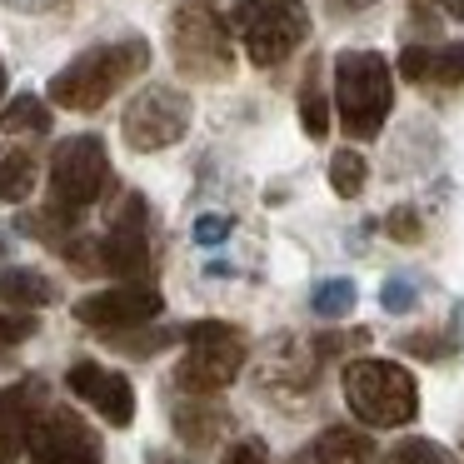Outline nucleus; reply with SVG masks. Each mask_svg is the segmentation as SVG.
I'll return each instance as SVG.
<instances>
[{"mask_svg":"<svg viewBox=\"0 0 464 464\" xmlns=\"http://www.w3.org/2000/svg\"><path fill=\"white\" fill-rule=\"evenodd\" d=\"M145 65H150V41H145V35L91 45V51H81L65 71L51 75L45 95H51V105H61V111H81V115L101 111L115 91H125L135 75H145Z\"/></svg>","mask_w":464,"mask_h":464,"instance_id":"obj_1","label":"nucleus"},{"mask_svg":"<svg viewBox=\"0 0 464 464\" xmlns=\"http://www.w3.org/2000/svg\"><path fill=\"white\" fill-rule=\"evenodd\" d=\"M394 111V71L380 51L334 55V115L350 140H374Z\"/></svg>","mask_w":464,"mask_h":464,"instance_id":"obj_2","label":"nucleus"},{"mask_svg":"<svg viewBox=\"0 0 464 464\" xmlns=\"http://www.w3.org/2000/svg\"><path fill=\"white\" fill-rule=\"evenodd\" d=\"M344 404L354 410V420L394 430V424H410L420 414V384L404 364L394 360H350L340 374Z\"/></svg>","mask_w":464,"mask_h":464,"instance_id":"obj_3","label":"nucleus"},{"mask_svg":"<svg viewBox=\"0 0 464 464\" xmlns=\"http://www.w3.org/2000/svg\"><path fill=\"white\" fill-rule=\"evenodd\" d=\"M180 340H185V360L175 364V384H180L185 394H220L240 380L250 344H245V334L235 330V324L195 320L180 330Z\"/></svg>","mask_w":464,"mask_h":464,"instance_id":"obj_4","label":"nucleus"},{"mask_svg":"<svg viewBox=\"0 0 464 464\" xmlns=\"http://www.w3.org/2000/svg\"><path fill=\"white\" fill-rule=\"evenodd\" d=\"M170 55L190 81H225L235 71L230 25L215 0H180L170 15Z\"/></svg>","mask_w":464,"mask_h":464,"instance_id":"obj_5","label":"nucleus"},{"mask_svg":"<svg viewBox=\"0 0 464 464\" xmlns=\"http://www.w3.org/2000/svg\"><path fill=\"white\" fill-rule=\"evenodd\" d=\"M230 31L245 41V55L260 71H270V65H285L304 45L310 11H304V0H235Z\"/></svg>","mask_w":464,"mask_h":464,"instance_id":"obj_6","label":"nucleus"},{"mask_svg":"<svg viewBox=\"0 0 464 464\" xmlns=\"http://www.w3.org/2000/svg\"><path fill=\"white\" fill-rule=\"evenodd\" d=\"M115 170H111V150L101 135H65L51 150V205L81 220L91 205L105 200Z\"/></svg>","mask_w":464,"mask_h":464,"instance_id":"obj_7","label":"nucleus"},{"mask_svg":"<svg viewBox=\"0 0 464 464\" xmlns=\"http://www.w3.org/2000/svg\"><path fill=\"white\" fill-rule=\"evenodd\" d=\"M190 130V95L175 85H145L121 115V135L135 155L170 150L175 140H185Z\"/></svg>","mask_w":464,"mask_h":464,"instance_id":"obj_8","label":"nucleus"},{"mask_svg":"<svg viewBox=\"0 0 464 464\" xmlns=\"http://www.w3.org/2000/svg\"><path fill=\"white\" fill-rule=\"evenodd\" d=\"M150 205L145 195H125L115 210L111 230L95 235V275H115V280H145L150 275Z\"/></svg>","mask_w":464,"mask_h":464,"instance_id":"obj_9","label":"nucleus"},{"mask_svg":"<svg viewBox=\"0 0 464 464\" xmlns=\"http://www.w3.org/2000/svg\"><path fill=\"white\" fill-rule=\"evenodd\" d=\"M160 290L145 280H125V285H111V290H95L85 295V300H75V320L91 324V330H140V324H150L155 314H160Z\"/></svg>","mask_w":464,"mask_h":464,"instance_id":"obj_10","label":"nucleus"},{"mask_svg":"<svg viewBox=\"0 0 464 464\" xmlns=\"http://www.w3.org/2000/svg\"><path fill=\"white\" fill-rule=\"evenodd\" d=\"M31 464H101V440L75 410L45 404L31 430Z\"/></svg>","mask_w":464,"mask_h":464,"instance_id":"obj_11","label":"nucleus"},{"mask_svg":"<svg viewBox=\"0 0 464 464\" xmlns=\"http://www.w3.org/2000/svg\"><path fill=\"white\" fill-rule=\"evenodd\" d=\"M65 384H71V394L81 404H91L95 414H101L105 424H115V430H125V424L135 420V384L125 380L121 370H105V364L95 360H81L65 370Z\"/></svg>","mask_w":464,"mask_h":464,"instance_id":"obj_12","label":"nucleus"},{"mask_svg":"<svg viewBox=\"0 0 464 464\" xmlns=\"http://www.w3.org/2000/svg\"><path fill=\"white\" fill-rule=\"evenodd\" d=\"M45 410V384L25 380L15 390H0V464H15L31 450V430Z\"/></svg>","mask_w":464,"mask_h":464,"instance_id":"obj_13","label":"nucleus"},{"mask_svg":"<svg viewBox=\"0 0 464 464\" xmlns=\"http://www.w3.org/2000/svg\"><path fill=\"white\" fill-rule=\"evenodd\" d=\"M400 75L414 85H464V41H454V45H404Z\"/></svg>","mask_w":464,"mask_h":464,"instance_id":"obj_14","label":"nucleus"},{"mask_svg":"<svg viewBox=\"0 0 464 464\" xmlns=\"http://www.w3.org/2000/svg\"><path fill=\"white\" fill-rule=\"evenodd\" d=\"M225 424H230V414H225L220 404L210 400V394H190L185 404H175V434H180L190 450L215 444V440L225 434Z\"/></svg>","mask_w":464,"mask_h":464,"instance_id":"obj_15","label":"nucleus"},{"mask_svg":"<svg viewBox=\"0 0 464 464\" xmlns=\"http://www.w3.org/2000/svg\"><path fill=\"white\" fill-rule=\"evenodd\" d=\"M314 464H380V450L364 430H350V424H334L314 440Z\"/></svg>","mask_w":464,"mask_h":464,"instance_id":"obj_16","label":"nucleus"},{"mask_svg":"<svg viewBox=\"0 0 464 464\" xmlns=\"http://www.w3.org/2000/svg\"><path fill=\"white\" fill-rule=\"evenodd\" d=\"M0 300L15 310H45V304H55V280H45L41 270H25V265H11V270H0Z\"/></svg>","mask_w":464,"mask_h":464,"instance_id":"obj_17","label":"nucleus"},{"mask_svg":"<svg viewBox=\"0 0 464 464\" xmlns=\"http://www.w3.org/2000/svg\"><path fill=\"white\" fill-rule=\"evenodd\" d=\"M0 130L5 135H51V105L41 95H15L0 111Z\"/></svg>","mask_w":464,"mask_h":464,"instance_id":"obj_18","label":"nucleus"},{"mask_svg":"<svg viewBox=\"0 0 464 464\" xmlns=\"http://www.w3.org/2000/svg\"><path fill=\"white\" fill-rule=\"evenodd\" d=\"M300 125L310 140L330 135V101H324V85H320V61L304 71V85H300Z\"/></svg>","mask_w":464,"mask_h":464,"instance_id":"obj_19","label":"nucleus"},{"mask_svg":"<svg viewBox=\"0 0 464 464\" xmlns=\"http://www.w3.org/2000/svg\"><path fill=\"white\" fill-rule=\"evenodd\" d=\"M35 190V155L31 150H5L0 155V200L21 205Z\"/></svg>","mask_w":464,"mask_h":464,"instance_id":"obj_20","label":"nucleus"},{"mask_svg":"<svg viewBox=\"0 0 464 464\" xmlns=\"http://www.w3.org/2000/svg\"><path fill=\"white\" fill-rule=\"evenodd\" d=\"M354 300H360V285L354 280H320L310 290V310L320 314V320H344V314L354 310Z\"/></svg>","mask_w":464,"mask_h":464,"instance_id":"obj_21","label":"nucleus"},{"mask_svg":"<svg viewBox=\"0 0 464 464\" xmlns=\"http://www.w3.org/2000/svg\"><path fill=\"white\" fill-rule=\"evenodd\" d=\"M364 180H370V165H364L360 150H334L330 155V190L340 195V200H354V195L364 190Z\"/></svg>","mask_w":464,"mask_h":464,"instance_id":"obj_22","label":"nucleus"},{"mask_svg":"<svg viewBox=\"0 0 464 464\" xmlns=\"http://www.w3.org/2000/svg\"><path fill=\"white\" fill-rule=\"evenodd\" d=\"M180 340V330H115L111 334V350H121V354H130V360H150V354H160L165 344H175Z\"/></svg>","mask_w":464,"mask_h":464,"instance_id":"obj_23","label":"nucleus"},{"mask_svg":"<svg viewBox=\"0 0 464 464\" xmlns=\"http://www.w3.org/2000/svg\"><path fill=\"white\" fill-rule=\"evenodd\" d=\"M384 464H454V454L444 450V444H434V440L410 434V440H400V444L384 450Z\"/></svg>","mask_w":464,"mask_h":464,"instance_id":"obj_24","label":"nucleus"},{"mask_svg":"<svg viewBox=\"0 0 464 464\" xmlns=\"http://www.w3.org/2000/svg\"><path fill=\"white\" fill-rule=\"evenodd\" d=\"M384 235L400 245H420L424 240V215L414 210V205H394V210H384Z\"/></svg>","mask_w":464,"mask_h":464,"instance_id":"obj_25","label":"nucleus"},{"mask_svg":"<svg viewBox=\"0 0 464 464\" xmlns=\"http://www.w3.org/2000/svg\"><path fill=\"white\" fill-rule=\"evenodd\" d=\"M380 304H384V314L414 310V280H410V275H390V280L380 285Z\"/></svg>","mask_w":464,"mask_h":464,"instance_id":"obj_26","label":"nucleus"},{"mask_svg":"<svg viewBox=\"0 0 464 464\" xmlns=\"http://www.w3.org/2000/svg\"><path fill=\"white\" fill-rule=\"evenodd\" d=\"M400 350H404V354H420V360H444L454 344H450V334H424V330H420V334H404Z\"/></svg>","mask_w":464,"mask_h":464,"instance_id":"obj_27","label":"nucleus"},{"mask_svg":"<svg viewBox=\"0 0 464 464\" xmlns=\"http://www.w3.org/2000/svg\"><path fill=\"white\" fill-rule=\"evenodd\" d=\"M25 334H35V314H5L0 310V360H5Z\"/></svg>","mask_w":464,"mask_h":464,"instance_id":"obj_28","label":"nucleus"},{"mask_svg":"<svg viewBox=\"0 0 464 464\" xmlns=\"http://www.w3.org/2000/svg\"><path fill=\"white\" fill-rule=\"evenodd\" d=\"M230 230H235L230 215H200L190 235H195V245H225V240H230Z\"/></svg>","mask_w":464,"mask_h":464,"instance_id":"obj_29","label":"nucleus"},{"mask_svg":"<svg viewBox=\"0 0 464 464\" xmlns=\"http://www.w3.org/2000/svg\"><path fill=\"white\" fill-rule=\"evenodd\" d=\"M270 459V450H265V440H235L230 450H225L220 464H265Z\"/></svg>","mask_w":464,"mask_h":464,"instance_id":"obj_30","label":"nucleus"},{"mask_svg":"<svg viewBox=\"0 0 464 464\" xmlns=\"http://www.w3.org/2000/svg\"><path fill=\"white\" fill-rule=\"evenodd\" d=\"M360 340H370V334H364V330H354V334H320V340H314V354L330 360V354L344 350V344H360Z\"/></svg>","mask_w":464,"mask_h":464,"instance_id":"obj_31","label":"nucleus"},{"mask_svg":"<svg viewBox=\"0 0 464 464\" xmlns=\"http://www.w3.org/2000/svg\"><path fill=\"white\" fill-rule=\"evenodd\" d=\"M324 5H330L334 15H360V11H370L374 0H324Z\"/></svg>","mask_w":464,"mask_h":464,"instance_id":"obj_32","label":"nucleus"},{"mask_svg":"<svg viewBox=\"0 0 464 464\" xmlns=\"http://www.w3.org/2000/svg\"><path fill=\"white\" fill-rule=\"evenodd\" d=\"M5 5H15V11H51L55 0H5Z\"/></svg>","mask_w":464,"mask_h":464,"instance_id":"obj_33","label":"nucleus"},{"mask_svg":"<svg viewBox=\"0 0 464 464\" xmlns=\"http://www.w3.org/2000/svg\"><path fill=\"white\" fill-rule=\"evenodd\" d=\"M444 11H450L454 21H464V0H444Z\"/></svg>","mask_w":464,"mask_h":464,"instance_id":"obj_34","label":"nucleus"},{"mask_svg":"<svg viewBox=\"0 0 464 464\" xmlns=\"http://www.w3.org/2000/svg\"><path fill=\"white\" fill-rule=\"evenodd\" d=\"M150 464H185V459H175V454H150Z\"/></svg>","mask_w":464,"mask_h":464,"instance_id":"obj_35","label":"nucleus"},{"mask_svg":"<svg viewBox=\"0 0 464 464\" xmlns=\"http://www.w3.org/2000/svg\"><path fill=\"white\" fill-rule=\"evenodd\" d=\"M0 101H5V65H0Z\"/></svg>","mask_w":464,"mask_h":464,"instance_id":"obj_36","label":"nucleus"},{"mask_svg":"<svg viewBox=\"0 0 464 464\" xmlns=\"http://www.w3.org/2000/svg\"><path fill=\"white\" fill-rule=\"evenodd\" d=\"M295 464H304V459H295Z\"/></svg>","mask_w":464,"mask_h":464,"instance_id":"obj_37","label":"nucleus"}]
</instances>
